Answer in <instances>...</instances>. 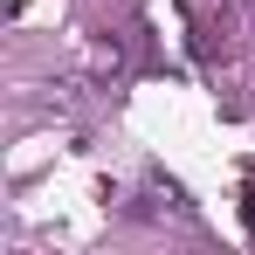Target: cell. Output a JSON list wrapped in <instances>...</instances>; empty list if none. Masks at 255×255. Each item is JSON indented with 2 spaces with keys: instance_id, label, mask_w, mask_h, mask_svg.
I'll list each match as a JSON object with an SVG mask.
<instances>
[]
</instances>
